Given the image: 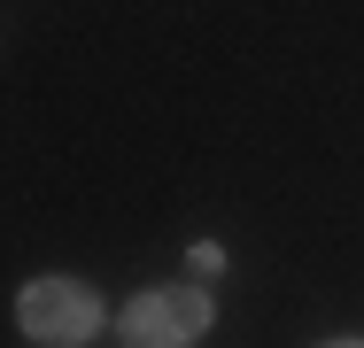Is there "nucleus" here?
I'll return each mask as SVG.
<instances>
[{"label": "nucleus", "instance_id": "nucleus-1", "mask_svg": "<svg viewBox=\"0 0 364 348\" xmlns=\"http://www.w3.org/2000/svg\"><path fill=\"white\" fill-rule=\"evenodd\" d=\"M210 333V294L202 286H147L124 310V341L132 348H194Z\"/></svg>", "mask_w": 364, "mask_h": 348}, {"label": "nucleus", "instance_id": "nucleus-2", "mask_svg": "<svg viewBox=\"0 0 364 348\" xmlns=\"http://www.w3.org/2000/svg\"><path fill=\"white\" fill-rule=\"evenodd\" d=\"M16 317H23V333H31V341L77 348V341H93L101 302H93V286H77V278H31V286H23V302H16Z\"/></svg>", "mask_w": 364, "mask_h": 348}, {"label": "nucleus", "instance_id": "nucleus-3", "mask_svg": "<svg viewBox=\"0 0 364 348\" xmlns=\"http://www.w3.org/2000/svg\"><path fill=\"white\" fill-rule=\"evenodd\" d=\"M326 348H364V341H326Z\"/></svg>", "mask_w": 364, "mask_h": 348}]
</instances>
